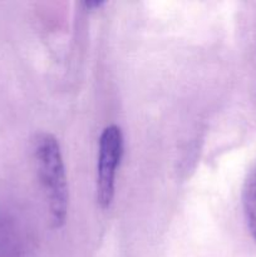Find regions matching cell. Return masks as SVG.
Listing matches in <instances>:
<instances>
[{
    "instance_id": "4",
    "label": "cell",
    "mask_w": 256,
    "mask_h": 257,
    "mask_svg": "<svg viewBox=\"0 0 256 257\" xmlns=\"http://www.w3.org/2000/svg\"><path fill=\"white\" fill-rule=\"evenodd\" d=\"M242 210L248 232L256 242V163L243 182Z\"/></svg>"
},
{
    "instance_id": "3",
    "label": "cell",
    "mask_w": 256,
    "mask_h": 257,
    "mask_svg": "<svg viewBox=\"0 0 256 257\" xmlns=\"http://www.w3.org/2000/svg\"><path fill=\"white\" fill-rule=\"evenodd\" d=\"M30 236L24 221L10 208L0 206V257H28Z\"/></svg>"
},
{
    "instance_id": "1",
    "label": "cell",
    "mask_w": 256,
    "mask_h": 257,
    "mask_svg": "<svg viewBox=\"0 0 256 257\" xmlns=\"http://www.w3.org/2000/svg\"><path fill=\"white\" fill-rule=\"evenodd\" d=\"M33 152L38 177L44 190L50 222L53 227L60 228L67 220L69 190L59 142L50 133H39L35 137Z\"/></svg>"
},
{
    "instance_id": "2",
    "label": "cell",
    "mask_w": 256,
    "mask_h": 257,
    "mask_svg": "<svg viewBox=\"0 0 256 257\" xmlns=\"http://www.w3.org/2000/svg\"><path fill=\"white\" fill-rule=\"evenodd\" d=\"M123 133L115 124L103 130L99 138L97 162V201L100 208L110 207L114 198L117 170L123 157Z\"/></svg>"
},
{
    "instance_id": "5",
    "label": "cell",
    "mask_w": 256,
    "mask_h": 257,
    "mask_svg": "<svg viewBox=\"0 0 256 257\" xmlns=\"http://www.w3.org/2000/svg\"><path fill=\"white\" fill-rule=\"evenodd\" d=\"M84 5L87 9L94 10V9H99L100 7H103V5H104V3L103 2H85Z\"/></svg>"
}]
</instances>
